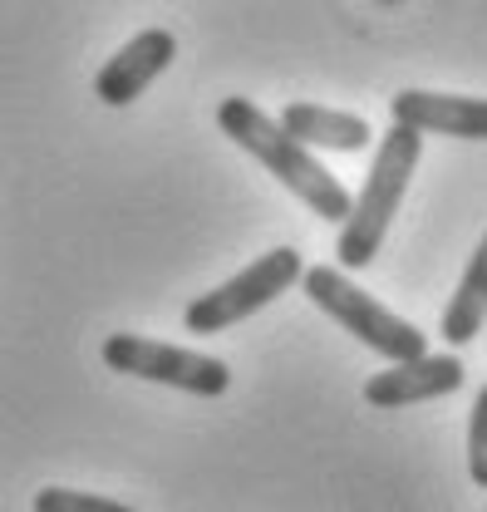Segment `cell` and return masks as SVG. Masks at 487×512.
I'll return each instance as SVG.
<instances>
[{"instance_id":"6da1fadb","label":"cell","mask_w":487,"mask_h":512,"mask_svg":"<svg viewBox=\"0 0 487 512\" xmlns=\"http://www.w3.org/2000/svg\"><path fill=\"white\" fill-rule=\"evenodd\" d=\"M217 124H222V133H227L237 148H246L276 183H286V188L296 192L315 217L345 222V212H350L345 183L330 178V168H325L305 143H296L276 119H266L251 99H222V104H217Z\"/></svg>"},{"instance_id":"7a4b0ae2","label":"cell","mask_w":487,"mask_h":512,"mask_svg":"<svg viewBox=\"0 0 487 512\" xmlns=\"http://www.w3.org/2000/svg\"><path fill=\"white\" fill-rule=\"evenodd\" d=\"M419 153H424V133L409 124H394L379 138L365 188H360V197H350V212H345V222H340L335 261H340L345 271H360V266H369V261L379 256L389 227H394V217H399V202H404V192H409V178H414V168H419Z\"/></svg>"},{"instance_id":"3957f363","label":"cell","mask_w":487,"mask_h":512,"mask_svg":"<svg viewBox=\"0 0 487 512\" xmlns=\"http://www.w3.org/2000/svg\"><path fill=\"white\" fill-rule=\"evenodd\" d=\"M301 286L325 316L335 320V325H345L374 355H384V360H414V355L428 350V335L414 320H404V316H394L389 306H379L355 281H345V271H335V266H305Z\"/></svg>"},{"instance_id":"277c9868","label":"cell","mask_w":487,"mask_h":512,"mask_svg":"<svg viewBox=\"0 0 487 512\" xmlns=\"http://www.w3.org/2000/svg\"><path fill=\"white\" fill-rule=\"evenodd\" d=\"M301 271H305V261L296 247H271L266 256H256L246 271H237L232 281H222L207 296H197L183 311V325L192 335H222L237 320L266 311L276 296H286L301 281Z\"/></svg>"},{"instance_id":"5b68a950","label":"cell","mask_w":487,"mask_h":512,"mask_svg":"<svg viewBox=\"0 0 487 512\" xmlns=\"http://www.w3.org/2000/svg\"><path fill=\"white\" fill-rule=\"evenodd\" d=\"M104 365H109L114 375L173 384V389L202 394V399H217V394L232 389L227 360L202 355V350H183V345H163V340H148V335H128V330L104 340Z\"/></svg>"},{"instance_id":"8992f818","label":"cell","mask_w":487,"mask_h":512,"mask_svg":"<svg viewBox=\"0 0 487 512\" xmlns=\"http://www.w3.org/2000/svg\"><path fill=\"white\" fill-rule=\"evenodd\" d=\"M463 360L458 355H414V360H389V370L369 375L365 399L374 409H409V404H428L443 399L453 389H463Z\"/></svg>"},{"instance_id":"52a82bcc","label":"cell","mask_w":487,"mask_h":512,"mask_svg":"<svg viewBox=\"0 0 487 512\" xmlns=\"http://www.w3.org/2000/svg\"><path fill=\"white\" fill-rule=\"evenodd\" d=\"M173 60H178V40H173L168 30H138L119 55L94 74V94H99L109 109H123V104H133Z\"/></svg>"},{"instance_id":"ba28073f","label":"cell","mask_w":487,"mask_h":512,"mask_svg":"<svg viewBox=\"0 0 487 512\" xmlns=\"http://www.w3.org/2000/svg\"><path fill=\"white\" fill-rule=\"evenodd\" d=\"M394 124H409L419 133H443V138H473L487 143V99L468 94H428V89H399L389 99Z\"/></svg>"},{"instance_id":"9c48e42d","label":"cell","mask_w":487,"mask_h":512,"mask_svg":"<svg viewBox=\"0 0 487 512\" xmlns=\"http://www.w3.org/2000/svg\"><path fill=\"white\" fill-rule=\"evenodd\" d=\"M276 124L286 128L296 143H305V148H330V153H360L374 138L360 114L325 109V104H286V114Z\"/></svg>"},{"instance_id":"30bf717a","label":"cell","mask_w":487,"mask_h":512,"mask_svg":"<svg viewBox=\"0 0 487 512\" xmlns=\"http://www.w3.org/2000/svg\"><path fill=\"white\" fill-rule=\"evenodd\" d=\"M483 325H487V232L478 242V252H473V261H468V271H463V281H458V291L448 296V311L438 320V330H443L448 345H468V340H478Z\"/></svg>"},{"instance_id":"8fae6325","label":"cell","mask_w":487,"mask_h":512,"mask_svg":"<svg viewBox=\"0 0 487 512\" xmlns=\"http://www.w3.org/2000/svg\"><path fill=\"white\" fill-rule=\"evenodd\" d=\"M35 512H133L128 503L99 498V493H79V488H45L35 493Z\"/></svg>"},{"instance_id":"7c38bea8","label":"cell","mask_w":487,"mask_h":512,"mask_svg":"<svg viewBox=\"0 0 487 512\" xmlns=\"http://www.w3.org/2000/svg\"><path fill=\"white\" fill-rule=\"evenodd\" d=\"M468 473L478 488H487V389H478L473 419H468Z\"/></svg>"}]
</instances>
